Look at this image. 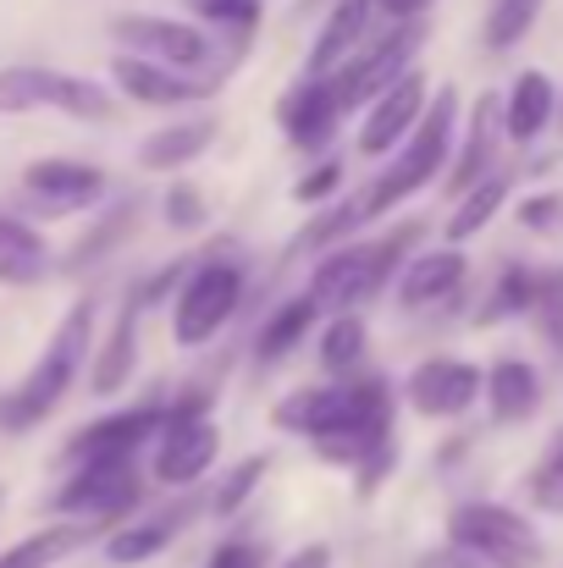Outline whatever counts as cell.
<instances>
[{
    "label": "cell",
    "mask_w": 563,
    "mask_h": 568,
    "mask_svg": "<svg viewBox=\"0 0 563 568\" xmlns=\"http://www.w3.org/2000/svg\"><path fill=\"white\" fill-rule=\"evenodd\" d=\"M420 232L425 226H398L392 237H375V243H343L338 254H326L321 265H315V298L321 304H338V315H349V310H360L365 298H375L392 276H403V254L420 243Z\"/></svg>",
    "instance_id": "4"
},
{
    "label": "cell",
    "mask_w": 563,
    "mask_h": 568,
    "mask_svg": "<svg viewBox=\"0 0 563 568\" xmlns=\"http://www.w3.org/2000/svg\"><path fill=\"white\" fill-rule=\"evenodd\" d=\"M338 189H343V166H338V161H321L315 172H304V178H299L293 199H299V204H326Z\"/></svg>",
    "instance_id": "39"
},
{
    "label": "cell",
    "mask_w": 563,
    "mask_h": 568,
    "mask_svg": "<svg viewBox=\"0 0 563 568\" xmlns=\"http://www.w3.org/2000/svg\"><path fill=\"white\" fill-rule=\"evenodd\" d=\"M503 133H509V122H503V94H481L475 100V111H470V133H464V144H459V161H453V189L448 193H475L486 178H497L492 172V161H497V144H503Z\"/></svg>",
    "instance_id": "16"
},
{
    "label": "cell",
    "mask_w": 563,
    "mask_h": 568,
    "mask_svg": "<svg viewBox=\"0 0 563 568\" xmlns=\"http://www.w3.org/2000/svg\"><path fill=\"white\" fill-rule=\"evenodd\" d=\"M204 408H210V392H183L167 408V430L155 442V480L161 486H193L210 475V464L221 453V430Z\"/></svg>",
    "instance_id": "9"
},
{
    "label": "cell",
    "mask_w": 563,
    "mask_h": 568,
    "mask_svg": "<svg viewBox=\"0 0 563 568\" xmlns=\"http://www.w3.org/2000/svg\"><path fill=\"white\" fill-rule=\"evenodd\" d=\"M271 419H277V430L310 436L326 464H349V469H365L375 453H386L398 442L392 436V386L375 376L349 381V386L288 392Z\"/></svg>",
    "instance_id": "1"
},
{
    "label": "cell",
    "mask_w": 563,
    "mask_h": 568,
    "mask_svg": "<svg viewBox=\"0 0 563 568\" xmlns=\"http://www.w3.org/2000/svg\"><path fill=\"white\" fill-rule=\"evenodd\" d=\"M420 6H425V0H375V11H386L392 22H414Z\"/></svg>",
    "instance_id": "44"
},
{
    "label": "cell",
    "mask_w": 563,
    "mask_h": 568,
    "mask_svg": "<svg viewBox=\"0 0 563 568\" xmlns=\"http://www.w3.org/2000/svg\"><path fill=\"white\" fill-rule=\"evenodd\" d=\"M453 128H459V89H436V100H431V111L420 116V128L409 133V144L392 155V166L375 178L371 189L360 193V221H375V215H386L392 204H403L409 193L431 189L436 172H442L448 155H453Z\"/></svg>",
    "instance_id": "3"
},
{
    "label": "cell",
    "mask_w": 563,
    "mask_h": 568,
    "mask_svg": "<svg viewBox=\"0 0 563 568\" xmlns=\"http://www.w3.org/2000/svg\"><path fill=\"white\" fill-rule=\"evenodd\" d=\"M133 215H139V199H128V204H117V210H111V215H105V221L94 226V237L72 248V260H67V265H89V260H100L105 248H117V243L128 237V226H133Z\"/></svg>",
    "instance_id": "35"
},
{
    "label": "cell",
    "mask_w": 563,
    "mask_h": 568,
    "mask_svg": "<svg viewBox=\"0 0 563 568\" xmlns=\"http://www.w3.org/2000/svg\"><path fill=\"white\" fill-rule=\"evenodd\" d=\"M111 83H117L128 100L155 105V111L188 105V100L210 94V83H199V78H188V72H172V67H155V61H139V55H111Z\"/></svg>",
    "instance_id": "17"
},
{
    "label": "cell",
    "mask_w": 563,
    "mask_h": 568,
    "mask_svg": "<svg viewBox=\"0 0 563 568\" xmlns=\"http://www.w3.org/2000/svg\"><path fill=\"white\" fill-rule=\"evenodd\" d=\"M293 6H299V11H315V6H321V0H293Z\"/></svg>",
    "instance_id": "45"
},
{
    "label": "cell",
    "mask_w": 563,
    "mask_h": 568,
    "mask_svg": "<svg viewBox=\"0 0 563 568\" xmlns=\"http://www.w3.org/2000/svg\"><path fill=\"white\" fill-rule=\"evenodd\" d=\"M215 139V122H178V128H161L139 144V166L144 172H178L188 161H199Z\"/></svg>",
    "instance_id": "26"
},
{
    "label": "cell",
    "mask_w": 563,
    "mask_h": 568,
    "mask_svg": "<svg viewBox=\"0 0 563 568\" xmlns=\"http://www.w3.org/2000/svg\"><path fill=\"white\" fill-rule=\"evenodd\" d=\"M536 326L547 337V348L563 359V271H542V304H536Z\"/></svg>",
    "instance_id": "36"
},
{
    "label": "cell",
    "mask_w": 563,
    "mask_h": 568,
    "mask_svg": "<svg viewBox=\"0 0 563 568\" xmlns=\"http://www.w3.org/2000/svg\"><path fill=\"white\" fill-rule=\"evenodd\" d=\"M243 304V265L238 260H204L183 276V293L172 304V337L178 348H204L215 343V332L238 315Z\"/></svg>",
    "instance_id": "8"
},
{
    "label": "cell",
    "mask_w": 563,
    "mask_h": 568,
    "mask_svg": "<svg viewBox=\"0 0 563 568\" xmlns=\"http://www.w3.org/2000/svg\"><path fill=\"white\" fill-rule=\"evenodd\" d=\"M271 564V552H265V541H221L204 568H265Z\"/></svg>",
    "instance_id": "41"
},
{
    "label": "cell",
    "mask_w": 563,
    "mask_h": 568,
    "mask_svg": "<svg viewBox=\"0 0 563 568\" xmlns=\"http://www.w3.org/2000/svg\"><path fill=\"white\" fill-rule=\"evenodd\" d=\"M111 39L122 44V55H139V61H155V67H172V72H199L215 55L204 28H193L183 17H155V11L111 17Z\"/></svg>",
    "instance_id": "10"
},
{
    "label": "cell",
    "mask_w": 563,
    "mask_h": 568,
    "mask_svg": "<svg viewBox=\"0 0 563 568\" xmlns=\"http://www.w3.org/2000/svg\"><path fill=\"white\" fill-rule=\"evenodd\" d=\"M167 430V408L161 403H139V408H117V414H100L89 419L72 442H67V458L72 464H100V458H139L150 442H161Z\"/></svg>",
    "instance_id": "12"
},
{
    "label": "cell",
    "mask_w": 563,
    "mask_h": 568,
    "mask_svg": "<svg viewBox=\"0 0 563 568\" xmlns=\"http://www.w3.org/2000/svg\"><path fill=\"white\" fill-rule=\"evenodd\" d=\"M525 497H531V508H542V514H563V425L547 436L536 469L525 475Z\"/></svg>",
    "instance_id": "31"
},
{
    "label": "cell",
    "mask_w": 563,
    "mask_h": 568,
    "mask_svg": "<svg viewBox=\"0 0 563 568\" xmlns=\"http://www.w3.org/2000/svg\"><path fill=\"white\" fill-rule=\"evenodd\" d=\"M28 111H61L72 122H111L117 100L94 78L39 67V61H11L0 67V116H28Z\"/></svg>",
    "instance_id": "5"
},
{
    "label": "cell",
    "mask_w": 563,
    "mask_h": 568,
    "mask_svg": "<svg viewBox=\"0 0 563 568\" xmlns=\"http://www.w3.org/2000/svg\"><path fill=\"white\" fill-rule=\"evenodd\" d=\"M282 133H288V144L293 150H326L332 144V133H338V100H332V83H315V78H304V83H293L288 89V100H282Z\"/></svg>",
    "instance_id": "19"
},
{
    "label": "cell",
    "mask_w": 563,
    "mask_h": 568,
    "mask_svg": "<svg viewBox=\"0 0 563 568\" xmlns=\"http://www.w3.org/2000/svg\"><path fill=\"white\" fill-rule=\"evenodd\" d=\"M542 6H547V0H497V6L486 11V44H492V50H514V44L536 28Z\"/></svg>",
    "instance_id": "34"
},
{
    "label": "cell",
    "mask_w": 563,
    "mask_h": 568,
    "mask_svg": "<svg viewBox=\"0 0 563 568\" xmlns=\"http://www.w3.org/2000/svg\"><path fill=\"white\" fill-rule=\"evenodd\" d=\"M481 386H486V376H481L470 359L436 354V359L414 365V376H409L403 392H409V403H414L425 419H459V414H470V408H475Z\"/></svg>",
    "instance_id": "14"
},
{
    "label": "cell",
    "mask_w": 563,
    "mask_h": 568,
    "mask_svg": "<svg viewBox=\"0 0 563 568\" xmlns=\"http://www.w3.org/2000/svg\"><path fill=\"white\" fill-rule=\"evenodd\" d=\"M277 568H332V552L326 547H299L293 558H282Z\"/></svg>",
    "instance_id": "43"
},
{
    "label": "cell",
    "mask_w": 563,
    "mask_h": 568,
    "mask_svg": "<svg viewBox=\"0 0 563 568\" xmlns=\"http://www.w3.org/2000/svg\"><path fill=\"white\" fill-rule=\"evenodd\" d=\"M371 11H375V0H338L332 17H326V28H321L315 44H310V72H304V78L332 83V78L354 61V50H360V39H365V28H371Z\"/></svg>",
    "instance_id": "18"
},
{
    "label": "cell",
    "mask_w": 563,
    "mask_h": 568,
    "mask_svg": "<svg viewBox=\"0 0 563 568\" xmlns=\"http://www.w3.org/2000/svg\"><path fill=\"white\" fill-rule=\"evenodd\" d=\"M409 568H486L475 552H464V547H453V541H442V547H431V552H420Z\"/></svg>",
    "instance_id": "42"
},
{
    "label": "cell",
    "mask_w": 563,
    "mask_h": 568,
    "mask_svg": "<svg viewBox=\"0 0 563 568\" xmlns=\"http://www.w3.org/2000/svg\"><path fill=\"white\" fill-rule=\"evenodd\" d=\"M183 6L215 28H254L260 22V0H183Z\"/></svg>",
    "instance_id": "37"
},
{
    "label": "cell",
    "mask_w": 563,
    "mask_h": 568,
    "mask_svg": "<svg viewBox=\"0 0 563 568\" xmlns=\"http://www.w3.org/2000/svg\"><path fill=\"white\" fill-rule=\"evenodd\" d=\"M559 116V89H553V78L547 72H536V67H525L514 83H509V94H503V122H509V139L514 144H531V139H542L547 133V122Z\"/></svg>",
    "instance_id": "21"
},
{
    "label": "cell",
    "mask_w": 563,
    "mask_h": 568,
    "mask_svg": "<svg viewBox=\"0 0 563 568\" xmlns=\"http://www.w3.org/2000/svg\"><path fill=\"white\" fill-rule=\"evenodd\" d=\"M365 348H371V332H365V321L349 310V315H338V321L326 326V337H321V365H326L332 376H349V371L365 359Z\"/></svg>",
    "instance_id": "30"
},
{
    "label": "cell",
    "mask_w": 563,
    "mask_h": 568,
    "mask_svg": "<svg viewBox=\"0 0 563 568\" xmlns=\"http://www.w3.org/2000/svg\"><path fill=\"white\" fill-rule=\"evenodd\" d=\"M161 210H167V226H172V232H199V226H204V199H199L193 183H172Z\"/></svg>",
    "instance_id": "38"
},
{
    "label": "cell",
    "mask_w": 563,
    "mask_h": 568,
    "mask_svg": "<svg viewBox=\"0 0 563 568\" xmlns=\"http://www.w3.org/2000/svg\"><path fill=\"white\" fill-rule=\"evenodd\" d=\"M542 304V271H525V265H509L492 287V304H486V321L497 315H536Z\"/></svg>",
    "instance_id": "32"
},
{
    "label": "cell",
    "mask_w": 563,
    "mask_h": 568,
    "mask_svg": "<svg viewBox=\"0 0 563 568\" xmlns=\"http://www.w3.org/2000/svg\"><path fill=\"white\" fill-rule=\"evenodd\" d=\"M50 271V243L17 221V215H0V287H33L44 282Z\"/></svg>",
    "instance_id": "23"
},
{
    "label": "cell",
    "mask_w": 563,
    "mask_h": 568,
    "mask_svg": "<svg viewBox=\"0 0 563 568\" xmlns=\"http://www.w3.org/2000/svg\"><path fill=\"white\" fill-rule=\"evenodd\" d=\"M89 343H94V298H78L61 315V326L50 332V343L33 359V371L0 392V430L6 436L33 430V425H44L61 408V397L72 392V381L83 376V365H89Z\"/></svg>",
    "instance_id": "2"
},
{
    "label": "cell",
    "mask_w": 563,
    "mask_h": 568,
    "mask_svg": "<svg viewBox=\"0 0 563 568\" xmlns=\"http://www.w3.org/2000/svg\"><path fill=\"white\" fill-rule=\"evenodd\" d=\"M509 189H514V178H509V172H497V178H486L475 193H464V199H459V210L448 215V248H459V243H470L481 226H492V215L503 210Z\"/></svg>",
    "instance_id": "29"
},
{
    "label": "cell",
    "mask_w": 563,
    "mask_h": 568,
    "mask_svg": "<svg viewBox=\"0 0 563 568\" xmlns=\"http://www.w3.org/2000/svg\"><path fill=\"white\" fill-rule=\"evenodd\" d=\"M315 315H321V298L315 293H299V298H288L271 321H260V337H254V354L271 365V359H282V354H293L304 337H310V326H315Z\"/></svg>",
    "instance_id": "27"
},
{
    "label": "cell",
    "mask_w": 563,
    "mask_h": 568,
    "mask_svg": "<svg viewBox=\"0 0 563 568\" xmlns=\"http://www.w3.org/2000/svg\"><path fill=\"white\" fill-rule=\"evenodd\" d=\"M144 503V475H139V458H100V464H78L67 475V486L50 497V508L67 519V525H117L122 514H133Z\"/></svg>",
    "instance_id": "7"
},
{
    "label": "cell",
    "mask_w": 563,
    "mask_h": 568,
    "mask_svg": "<svg viewBox=\"0 0 563 568\" xmlns=\"http://www.w3.org/2000/svg\"><path fill=\"white\" fill-rule=\"evenodd\" d=\"M425 94H431V89H425V72H420V67H414L398 89H386L371 111H365V122H360V155L381 161L386 150H403L409 133L420 128V116L431 111Z\"/></svg>",
    "instance_id": "15"
},
{
    "label": "cell",
    "mask_w": 563,
    "mask_h": 568,
    "mask_svg": "<svg viewBox=\"0 0 563 568\" xmlns=\"http://www.w3.org/2000/svg\"><path fill=\"white\" fill-rule=\"evenodd\" d=\"M133 365H139V304L128 298V304H122V315H117V326H111V337H105V348L94 354L89 386H94L100 397H111V392H122V386H128Z\"/></svg>",
    "instance_id": "24"
},
{
    "label": "cell",
    "mask_w": 563,
    "mask_h": 568,
    "mask_svg": "<svg viewBox=\"0 0 563 568\" xmlns=\"http://www.w3.org/2000/svg\"><path fill=\"white\" fill-rule=\"evenodd\" d=\"M448 541L475 552L486 568H542L547 547L536 536V525L503 503H459L448 514Z\"/></svg>",
    "instance_id": "6"
},
{
    "label": "cell",
    "mask_w": 563,
    "mask_h": 568,
    "mask_svg": "<svg viewBox=\"0 0 563 568\" xmlns=\"http://www.w3.org/2000/svg\"><path fill=\"white\" fill-rule=\"evenodd\" d=\"M414 50H420V22H392V33L354 55L338 78H332V100L338 111H360V105H375L386 89H398L409 72H414Z\"/></svg>",
    "instance_id": "11"
},
{
    "label": "cell",
    "mask_w": 563,
    "mask_h": 568,
    "mask_svg": "<svg viewBox=\"0 0 563 568\" xmlns=\"http://www.w3.org/2000/svg\"><path fill=\"white\" fill-rule=\"evenodd\" d=\"M105 172L89 166V161H33L22 166V199L39 210V215H78V210H94L105 199Z\"/></svg>",
    "instance_id": "13"
},
{
    "label": "cell",
    "mask_w": 563,
    "mask_h": 568,
    "mask_svg": "<svg viewBox=\"0 0 563 568\" xmlns=\"http://www.w3.org/2000/svg\"><path fill=\"white\" fill-rule=\"evenodd\" d=\"M89 541H94V525H50V530L17 541L0 558V568H50V564H61V558H72V552H83Z\"/></svg>",
    "instance_id": "28"
},
{
    "label": "cell",
    "mask_w": 563,
    "mask_h": 568,
    "mask_svg": "<svg viewBox=\"0 0 563 568\" xmlns=\"http://www.w3.org/2000/svg\"><path fill=\"white\" fill-rule=\"evenodd\" d=\"M265 475H271V458H265V453H260V458H243L238 469H227V480L210 491V514H215V519H232V514L260 491V480H265Z\"/></svg>",
    "instance_id": "33"
},
{
    "label": "cell",
    "mask_w": 563,
    "mask_h": 568,
    "mask_svg": "<svg viewBox=\"0 0 563 568\" xmlns=\"http://www.w3.org/2000/svg\"><path fill=\"white\" fill-rule=\"evenodd\" d=\"M464 276H470L464 248H431V254H420V260L403 265V276H398V304H403V310H436L442 298H453V293L464 287Z\"/></svg>",
    "instance_id": "20"
},
{
    "label": "cell",
    "mask_w": 563,
    "mask_h": 568,
    "mask_svg": "<svg viewBox=\"0 0 563 568\" xmlns=\"http://www.w3.org/2000/svg\"><path fill=\"white\" fill-rule=\"evenodd\" d=\"M559 122H563V111H559Z\"/></svg>",
    "instance_id": "46"
},
{
    "label": "cell",
    "mask_w": 563,
    "mask_h": 568,
    "mask_svg": "<svg viewBox=\"0 0 563 568\" xmlns=\"http://www.w3.org/2000/svg\"><path fill=\"white\" fill-rule=\"evenodd\" d=\"M183 525H188V508H178V514H155V519H144V525H122V530L105 536V558L117 568L150 564V558H161V552L172 547V536H178Z\"/></svg>",
    "instance_id": "25"
},
{
    "label": "cell",
    "mask_w": 563,
    "mask_h": 568,
    "mask_svg": "<svg viewBox=\"0 0 563 568\" xmlns=\"http://www.w3.org/2000/svg\"><path fill=\"white\" fill-rule=\"evenodd\" d=\"M520 226L525 232H559L563 226V193H536L520 204Z\"/></svg>",
    "instance_id": "40"
},
{
    "label": "cell",
    "mask_w": 563,
    "mask_h": 568,
    "mask_svg": "<svg viewBox=\"0 0 563 568\" xmlns=\"http://www.w3.org/2000/svg\"><path fill=\"white\" fill-rule=\"evenodd\" d=\"M486 403H492V419H497V425L531 419L536 403H542L536 365H525V359H492V371H486Z\"/></svg>",
    "instance_id": "22"
}]
</instances>
